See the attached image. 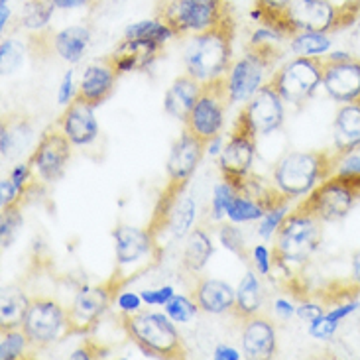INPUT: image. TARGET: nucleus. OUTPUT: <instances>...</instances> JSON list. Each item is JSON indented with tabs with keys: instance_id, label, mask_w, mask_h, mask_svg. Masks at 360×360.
I'll return each mask as SVG.
<instances>
[{
	"instance_id": "nucleus-1",
	"label": "nucleus",
	"mask_w": 360,
	"mask_h": 360,
	"mask_svg": "<svg viewBox=\"0 0 360 360\" xmlns=\"http://www.w3.org/2000/svg\"><path fill=\"white\" fill-rule=\"evenodd\" d=\"M233 58L231 18L214 28L193 34L184 51L185 71L201 83H211L226 75Z\"/></svg>"
},
{
	"instance_id": "nucleus-2",
	"label": "nucleus",
	"mask_w": 360,
	"mask_h": 360,
	"mask_svg": "<svg viewBox=\"0 0 360 360\" xmlns=\"http://www.w3.org/2000/svg\"><path fill=\"white\" fill-rule=\"evenodd\" d=\"M339 156L327 152H292L274 169L276 189L288 199L309 195L317 185L333 176Z\"/></svg>"
},
{
	"instance_id": "nucleus-3",
	"label": "nucleus",
	"mask_w": 360,
	"mask_h": 360,
	"mask_svg": "<svg viewBox=\"0 0 360 360\" xmlns=\"http://www.w3.org/2000/svg\"><path fill=\"white\" fill-rule=\"evenodd\" d=\"M122 325L128 337L146 352V356H160V359L185 356L181 337L166 311H138L132 315H122Z\"/></svg>"
},
{
	"instance_id": "nucleus-4",
	"label": "nucleus",
	"mask_w": 360,
	"mask_h": 360,
	"mask_svg": "<svg viewBox=\"0 0 360 360\" xmlns=\"http://www.w3.org/2000/svg\"><path fill=\"white\" fill-rule=\"evenodd\" d=\"M321 221L305 211L295 209L285 217V221L276 233L274 258L278 264H302L311 256L321 243Z\"/></svg>"
},
{
	"instance_id": "nucleus-5",
	"label": "nucleus",
	"mask_w": 360,
	"mask_h": 360,
	"mask_svg": "<svg viewBox=\"0 0 360 360\" xmlns=\"http://www.w3.org/2000/svg\"><path fill=\"white\" fill-rule=\"evenodd\" d=\"M160 16L176 36L201 34L229 20L223 0H164Z\"/></svg>"
},
{
	"instance_id": "nucleus-6",
	"label": "nucleus",
	"mask_w": 360,
	"mask_h": 360,
	"mask_svg": "<svg viewBox=\"0 0 360 360\" xmlns=\"http://www.w3.org/2000/svg\"><path fill=\"white\" fill-rule=\"evenodd\" d=\"M359 195L360 189L351 179L333 174L305 197L302 207L321 223H337L351 213Z\"/></svg>"
},
{
	"instance_id": "nucleus-7",
	"label": "nucleus",
	"mask_w": 360,
	"mask_h": 360,
	"mask_svg": "<svg viewBox=\"0 0 360 360\" xmlns=\"http://www.w3.org/2000/svg\"><path fill=\"white\" fill-rule=\"evenodd\" d=\"M22 331L26 333L30 345L36 349L48 347L58 342L61 337L69 335L68 309H63L58 302L48 297H36L30 300V305L24 319H22Z\"/></svg>"
},
{
	"instance_id": "nucleus-8",
	"label": "nucleus",
	"mask_w": 360,
	"mask_h": 360,
	"mask_svg": "<svg viewBox=\"0 0 360 360\" xmlns=\"http://www.w3.org/2000/svg\"><path fill=\"white\" fill-rule=\"evenodd\" d=\"M270 83L285 103L302 105L315 95V91L323 83V58L297 56L290 63H285Z\"/></svg>"
},
{
	"instance_id": "nucleus-9",
	"label": "nucleus",
	"mask_w": 360,
	"mask_h": 360,
	"mask_svg": "<svg viewBox=\"0 0 360 360\" xmlns=\"http://www.w3.org/2000/svg\"><path fill=\"white\" fill-rule=\"evenodd\" d=\"M256 138L258 134L254 132L250 122L243 115H238L233 132L219 156V169L223 174V179L231 181L236 189L240 187L250 172L254 156H256Z\"/></svg>"
},
{
	"instance_id": "nucleus-10",
	"label": "nucleus",
	"mask_w": 360,
	"mask_h": 360,
	"mask_svg": "<svg viewBox=\"0 0 360 360\" xmlns=\"http://www.w3.org/2000/svg\"><path fill=\"white\" fill-rule=\"evenodd\" d=\"M226 105H229V95H226L224 77L205 83L203 91L185 122V128L197 138H201L203 142H209L211 138L219 136L223 130Z\"/></svg>"
},
{
	"instance_id": "nucleus-11",
	"label": "nucleus",
	"mask_w": 360,
	"mask_h": 360,
	"mask_svg": "<svg viewBox=\"0 0 360 360\" xmlns=\"http://www.w3.org/2000/svg\"><path fill=\"white\" fill-rule=\"evenodd\" d=\"M276 53H264L250 49L246 56L236 59L224 75L229 105H246L264 85V75L274 63Z\"/></svg>"
},
{
	"instance_id": "nucleus-12",
	"label": "nucleus",
	"mask_w": 360,
	"mask_h": 360,
	"mask_svg": "<svg viewBox=\"0 0 360 360\" xmlns=\"http://www.w3.org/2000/svg\"><path fill=\"white\" fill-rule=\"evenodd\" d=\"M342 12L331 0H292L283 12V22L290 30V36L295 32H323L329 34L342 22Z\"/></svg>"
},
{
	"instance_id": "nucleus-13",
	"label": "nucleus",
	"mask_w": 360,
	"mask_h": 360,
	"mask_svg": "<svg viewBox=\"0 0 360 360\" xmlns=\"http://www.w3.org/2000/svg\"><path fill=\"white\" fill-rule=\"evenodd\" d=\"M71 158V140L63 130L51 128L39 138L38 146L30 158V166L44 184L59 181Z\"/></svg>"
},
{
	"instance_id": "nucleus-14",
	"label": "nucleus",
	"mask_w": 360,
	"mask_h": 360,
	"mask_svg": "<svg viewBox=\"0 0 360 360\" xmlns=\"http://www.w3.org/2000/svg\"><path fill=\"white\" fill-rule=\"evenodd\" d=\"M112 293H115V288L110 283L85 285L83 290H79L71 307L68 309L69 335H83L91 331L107 311Z\"/></svg>"
},
{
	"instance_id": "nucleus-15",
	"label": "nucleus",
	"mask_w": 360,
	"mask_h": 360,
	"mask_svg": "<svg viewBox=\"0 0 360 360\" xmlns=\"http://www.w3.org/2000/svg\"><path fill=\"white\" fill-rule=\"evenodd\" d=\"M283 103L285 101L276 91L272 83H266L244 105L240 115L250 122V127L254 128V132L258 136H268V134H272L274 130L282 127Z\"/></svg>"
},
{
	"instance_id": "nucleus-16",
	"label": "nucleus",
	"mask_w": 360,
	"mask_h": 360,
	"mask_svg": "<svg viewBox=\"0 0 360 360\" xmlns=\"http://www.w3.org/2000/svg\"><path fill=\"white\" fill-rule=\"evenodd\" d=\"M323 87L342 105L360 101V59L352 56L342 61L323 59Z\"/></svg>"
},
{
	"instance_id": "nucleus-17",
	"label": "nucleus",
	"mask_w": 360,
	"mask_h": 360,
	"mask_svg": "<svg viewBox=\"0 0 360 360\" xmlns=\"http://www.w3.org/2000/svg\"><path fill=\"white\" fill-rule=\"evenodd\" d=\"M205 152H207V142H203L201 138H197L185 128L181 136L176 140V144L172 146V152L167 158L166 172L169 184L187 185Z\"/></svg>"
},
{
	"instance_id": "nucleus-18",
	"label": "nucleus",
	"mask_w": 360,
	"mask_h": 360,
	"mask_svg": "<svg viewBox=\"0 0 360 360\" xmlns=\"http://www.w3.org/2000/svg\"><path fill=\"white\" fill-rule=\"evenodd\" d=\"M59 127L68 134L71 144H75V146H89V144H93L98 136L95 107L91 103H87L85 98L75 97L63 110L61 120H59Z\"/></svg>"
},
{
	"instance_id": "nucleus-19",
	"label": "nucleus",
	"mask_w": 360,
	"mask_h": 360,
	"mask_svg": "<svg viewBox=\"0 0 360 360\" xmlns=\"http://www.w3.org/2000/svg\"><path fill=\"white\" fill-rule=\"evenodd\" d=\"M115 238V254L118 266H130L146 258L156 246V236L150 233V229H138L130 224H120L112 233Z\"/></svg>"
},
{
	"instance_id": "nucleus-20",
	"label": "nucleus",
	"mask_w": 360,
	"mask_h": 360,
	"mask_svg": "<svg viewBox=\"0 0 360 360\" xmlns=\"http://www.w3.org/2000/svg\"><path fill=\"white\" fill-rule=\"evenodd\" d=\"M117 77L118 73L115 71L108 58H105L103 61H97V63H91L85 69L81 81H79L77 97L85 98L93 107L103 105L112 95Z\"/></svg>"
},
{
	"instance_id": "nucleus-21",
	"label": "nucleus",
	"mask_w": 360,
	"mask_h": 360,
	"mask_svg": "<svg viewBox=\"0 0 360 360\" xmlns=\"http://www.w3.org/2000/svg\"><path fill=\"white\" fill-rule=\"evenodd\" d=\"M278 349L276 327L268 317L254 315L244 319L243 329V351L248 359L268 360L272 359Z\"/></svg>"
},
{
	"instance_id": "nucleus-22",
	"label": "nucleus",
	"mask_w": 360,
	"mask_h": 360,
	"mask_svg": "<svg viewBox=\"0 0 360 360\" xmlns=\"http://www.w3.org/2000/svg\"><path fill=\"white\" fill-rule=\"evenodd\" d=\"M160 49L162 46L148 41V39L124 38V41L108 56V59L118 75H122V73L144 71L146 68H150L156 61Z\"/></svg>"
},
{
	"instance_id": "nucleus-23",
	"label": "nucleus",
	"mask_w": 360,
	"mask_h": 360,
	"mask_svg": "<svg viewBox=\"0 0 360 360\" xmlns=\"http://www.w3.org/2000/svg\"><path fill=\"white\" fill-rule=\"evenodd\" d=\"M203 91V83L197 81L195 77H191L189 73H185L181 77H177L172 87L166 91V97H164V110L166 115H169L176 120H181V122H187V118L193 110L197 98Z\"/></svg>"
},
{
	"instance_id": "nucleus-24",
	"label": "nucleus",
	"mask_w": 360,
	"mask_h": 360,
	"mask_svg": "<svg viewBox=\"0 0 360 360\" xmlns=\"http://www.w3.org/2000/svg\"><path fill=\"white\" fill-rule=\"evenodd\" d=\"M333 136L337 156H347L360 148V101L347 103L337 110Z\"/></svg>"
},
{
	"instance_id": "nucleus-25",
	"label": "nucleus",
	"mask_w": 360,
	"mask_h": 360,
	"mask_svg": "<svg viewBox=\"0 0 360 360\" xmlns=\"http://www.w3.org/2000/svg\"><path fill=\"white\" fill-rule=\"evenodd\" d=\"M195 302L201 311L221 315V313L233 311L234 302H236V290L223 280L205 278L195 288Z\"/></svg>"
},
{
	"instance_id": "nucleus-26",
	"label": "nucleus",
	"mask_w": 360,
	"mask_h": 360,
	"mask_svg": "<svg viewBox=\"0 0 360 360\" xmlns=\"http://www.w3.org/2000/svg\"><path fill=\"white\" fill-rule=\"evenodd\" d=\"M91 41V30L87 26H68L59 30L51 39V46L59 58L68 63H79Z\"/></svg>"
},
{
	"instance_id": "nucleus-27",
	"label": "nucleus",
	"mask_w": 360,
	"mask_h": 360,
	"mask_svg": "<svg viewBox=\"0 0 360 360\" xmlns=\"http://www.w3.org/2000/svg\"><path fill=\"white\" fill-rule=\"evenodd\" d=\"M264 292L258 276H254L252 272H248L244 276L238 288H236V302H234L233 313L234 317L238 319H248L258 315V311L262 309Z\"/></svg>"
},
{
	"instance_id": "nucleus-28",
	"label": "nucleus",
	"mask_w": 360,
	"mask_h": 360,
	"mask_svg": "<svg viewBox=\"0 0 360 360\" xmlns=\"http://www.w3.org/2000/svg\"><path fill=\"white\" fill-rule=\"evenodd\" d=\"M213 240L211 236L201 231V229H195L191 233L187 234V243H185L184 250V268L189 272H199L203 270L207 262L211 260L213 256Z\"/></svg>"
},
{
	"instance_id": "nucleus-29",
	"label": "nucleus",
	"mask_w": 360,
	"mask_h": 360,
	"mask_svg": "<svg viewBox=\"0 0 360 360\" xmlns=\"http://www.w3.org/2000/svg\"><path fill=\"white\" fill-rule=\"evenodd\" d=\"M32 140V127L28 120L20 118V120H4L0 127V154L2 158L18 156L20 152H24L22 148H26Z\"/></svg>"
},
{
	"instance_id": "nucleus-30",
	"label": "nucleus",
	"mask_w": 360,
	"mask_h": 360,
	"mask_svg": "<svg viewBox=\"0 0 360 360\" xmlns=\"http://www.w3.org/2000/svg\"><path fill=\"white\" fill-rule=\"evenodd\" d=\"M292 38V51L305 58H323L333 48V39L323 32H295Z\"/></svg>"
},
{
	"instance_id": "nucleus-31",
	"label": "nucleus",
	"mask_w": 360,
	"mask_h": 360,
	"mask_svg": "<svg viewBox=\"0 0 360 360\" xmlns=\"http://www.w3.org/2000/svg\"><path fill=\"white\" fill-rule=\"evenodd\" d=\"M174 36H176V32L169 28L162 18L140 20L134 24H128L127 30H124V38L148 39V41H154L158 46H164Z\"/></svg>"
},
{
	"instance_id": "nucleus-32",
	"label": "nucleus",
	"mask_w": 360,
	"mask_h": 360,
	"mask_svg": "<svg viewBox=\"0 0 360 360\" xmlns=\"http://www.w3.org/2000/svg\"><path fill=\"white\" fill-rule=\"evenodd\" d=\"M264 213H266V209L258 199H254L250 195H240V191H236L226 209V219L234 224L254 223V221H260Z\"/></svg>"
},
{
	"instance_id": "nucleus-33",
	"label": "nucleus",
	"mask_w": 360,
	"mask_h": 360,
	"mask_svg": "<svg viewBox=\"0 0 360 360\" xmlns=\"http://www.w3.org/2000/svg\"><path fill=\"white\" fill-rule=\"evenodd\" d=\"M30 300L22 292L16 290H4L2 293V303H0V323L2 329L10 327H20L24 313L28 309Z\"/></svg>"
},
{
	"instance_id": "nucleus-34",
	"label": "nucleus",
	"mask_w": 360,
	"mask_h": 360,
	"mask_svg": "<svg viewBox=\"0 0 360 360\" xmlns=\"http://www.w3.org/2000/svg\"><path fill=\"white\" fill-rule=\"evenodd\" d=\"M56 6L49 0H26L20 12V24L28 32H41L48 28Z\"/></svg>"
},
{
	"instance_id": "nucleus-35",
	"label": "nucleus",
	"mask_w": 360,
	"mask_h": 360,
	"mask_svg": "<svg viewBox=\"0 0 360 360\" xmlns=\"http://www.w3.org/2000/svg\"><path fill=\"white\" fill-rule=\"evenodd\" d=\"M28 347H32L26 337V333L22 331V327H10L2 329V339H0V360H16L22 359Z\"/></svg>"
},
{
	"instance_id": "nucleus-36",
	"label": "nucleus",
	"mask_w": 360,
	"mask_h": 360,
	"mask_svg": "<svg viewBox=\"0 0 360 360\" xmlns=\"http://www.w3.org/2000/svg\"><path fill=\"white\" fill-rule=\"evenodd\" d=\"M288 211H290V199L280 201V203H276L270 209H266L264 217L258 221V236H262L264 240L274 238V234L280 231L285 217L290 214Z\"/></svg>"
},
{
	"instance_id": "nucleus-37",
	"label": "nucleus",
	"mask_w": 360,
	"mask_h": 360,
	"mask_svg": "<svg viewBox=\"0 0 360 360\" xmlns=\"http://www.w3.org/2000/svg\"><path fill=\"white\" fill-rule=\"evenodd\" d=\"M24 224V219H22V213L14 207H8V209H2V221H0V243H2V248H8L12 246V243L16 240L20 229Z\"/></svg>"
},
{
	"instance_id": "nucleus-38",
	"label": "nucleus",
	"mask_w": 360,
	"mask_h": 360,
	"mask_svg": "<svg viewBox=\"0 0 360 360\" xmlns=\"http://www.w3.org/2000/svg\"><path fill=\"white\" fill-rule=\"evenodd\" d=\"M164 311L174 323H189L199 311V305H197V302H191L189 297L176 293L172 297V302L164 305Z\"/></svg>"
},
{
	"instance_id": "nucleus-39",
	"label": "nucleus",
	"mask_w": 360,
	"mask_h": 360,
	"mask_svg": "<svg viewBox=\"0 0 360 360\" xmlns=\"http://www.w3.org/2000/svg\"><path fill=\"white\" fill-rule=\"evenodd\" d=\"M24 61V48L16 39H4L0 44V68L4 75H12Z\"/></svg>"
},
{
	"instance_id": "nucleus-40",
	"label": "nucleus",
	"mask_w": 360,
	"mask_h": 360,
	"mask_svg": "<svg viewBox=\"0 0 360 360\" xmlns=\"http://www.w3.org/2000/svg\"><path fill=\"white\" fill-rule=\"evenodd\" d=\"M234 195H236V187L226 179H223V184L214 187L213 203H211V219L213 221H223L226 217V209H229V203L233 201Z\"/></svg>"
},
{
	"instance_id": "nucleus-41",
	"label": "nucleus",
	"mask_w": 360,
	"mask_h": 360,
	"mask_svg": "<svg viewBox=\"0 0 360 360\" xmlns=\"http://www.w3.org/2000/svg\"><path fill=\"white\" fill-rule=\"evenodd\" d=\"M219 240L223 244V248H226L229 252H233L234 256L246 260V244H244V236L240 233V229H236L233 224H223L219 231Z\"/></svg>"
},
{
	"instance_id": "nucleus-42",
	"label": "nucleus",
	"mask_w": 360,
	"mask_h": 360,
	"mask_svg": "<svg viewBox=\"0 0 360 360\" xmlns=\"http://www.w3.org/2000/svg\"><path fill=\"white\" fill-rule=\"evenodd\" d=\"M339 325H341V321H335L327 313H323L321 317H317L315 321L309 323V335L317 341H329L337 333Z\"/></svg>"
},
{
	"instance_id": "nucleus-43",
	"label": "nucleus",
	"mask_w": 360,
	"mask_h": 360,
	"mask_svg": "<svg viewBox=\"0 0 360 360\" xmlns=\"http://www.w3.org/2000/svg\"><path fill=\"white\" fill-rule=\"evenodd\" d=\"M335 176L347 177V179H360V156L359 154H347V156H339L337 166H335Z\"/></svg>"
},
{
	"instance_id": "nucleus-44",
	"label": "nucleus",
	"mask_w": 360,
	"mask_h": 360,
	"mask_svg": "<svg viewBox=\"0 0 360 360\" xmlns=\"http://www.w3.org/2000/svg\"><path fill=\"white\" fill-rule=\"evenodd\" d=\"M140 295H142L146 305H162L164 307L166 303L172 302V297L176 295V290L172 285H162L158 290H144Z\"/></svg>"
},
{
	"instance_id": "nucleus-45",
	"label": "nucleus",
	"mask_w": 360,
	"mask_h": 360,
	"mask_svg": "<svg viewBox=\"0 0 360 360\" xmlns=\"http://www.w3.org/2000/svg\"><path fill=\"white\" fill-rule=\"evenodd\" d=\"M75 97H77V89H75V73L69 69L68 73L63 75V79H61V85H59V93H58V103L59 105H63V107H68L69 103H71Z\"/></svg>"
},
{
	"instance_id": "nucleus-46",
	"label": "nucleus",
	"mask_w": 360,
	"mask_h": 360,
	"mask_svg": "<svg viewBox=\"0 0 360 360\" xmlns=\"http://www.w3.org/2000/svg\"><path fill=\"white\" fill-rule=\"evenodd\" d=\"M252 260L260 276H268V274L272 272V252L264 244H256L254 246Z\"/></svg>"
},
{
	"instance_id": "nucleus-47",
	"label": "nucleus",
	"mask_w": 360,
	"mask_h": 360,
	"mask_svg": "<svg viewBox=\"0 0 360 360\" xmlns=\"http://www.w3.org/2000/svg\"><path fill=\"white\" fill-rule=\"evenodd\" d=\"M142 303H144L142 295H138L134 292H122L118 293L117 297L118 309L124 313V315H132V313L140 311L142 309Z\"/></svg>"
},
{
	"instance_id": "nucleus-48",
	"label": "nucleus",
	"mask_w": 360,
	"mask_h": 360,
	"mask_svg": "<svg viewBox=\"0 0 360 360\" xmlns=\"http://www.w3.org/2000/svg\"><path fill=\"white\" fill-rule=\"evenodd\" d=\"M20 191L16 185L12 184V179L10 177H4L2 181H0V205H2V209H8V207H14L16 201H18Z\"/></svg>"
},
{
	"instance_id": "nucleus-49",
	"label": "nucleus",
	"mask_w": 360,
	"mask_h": 360,
	"mask_svg": "<svg viewBox=\"0 0 360 360\" xmlns=\"http://www.w3.org/2000/svg\"><path fill=\"white\" fill-rule=\"evenodd\" d=\"M10 179H12V184L18 187L20 193H24L26 191V187L30 184V177H32V166L30 164H16V166L10 169Z\"/></svg>"
},
{
	"instance_id": "nucleus-50",
	"label": "nucleus",
	"mask_w": 360,
	"mask_h": 360,
	"mask_svg": "<svg viewBox=\"0 0 360 360\" xmlns=\"http://www.w3.org/2000/svg\"><path fill=\"white\" fill-rule=\"evenodd\" d=\"M323 307L319 303H313V302H303L302 305H297V309H295V315L305 323H311L315 321L317 317H321L323 315Z\"/></svg>"
},
{
	"instance_id": "nucleus-51",
	"label": "nucleus",
	"mask_w": 360,
	"mask_h": 360,
	"mask_svg": "<svg viewBox=\"0 0 360 360\" xmlns=\"http://www.w3.org/2000/svg\"><path fill=\"white\" fill-rule=\"evenodd\" d=\"M360 307V302H349V303H342V305H337V307H333L331 311L327 313L331 319H335V321H342V319H347L349 315H352V313L356 311Z\"/></svg>"
},
{
	"instance_id": "nucleus-52",
	"label": "nucleus",
	"mask_w": 360,
	"mask_h": 360,
	"mask_svg": "<svg viewBox=\"0 0 360 360\" xmlns=\"http://www.w3.org/2000/svg\"><path fill=\"white\" fill-rule=\"evenodd\" d=\"M295 309L297 307H293V303H290L288 300H282V297L274 302V311L282 319H292L293 315H295Z\"/></svg>"
},
{
	"instance_id": "nucleus-53",
	"label": "nucleus",
	"mask_w": 360,
	"mask_h": 360,
	"mask_svg": "<svg viewBox=\"0 0 360 360\" xmlns=\"http://www.w3.org/2000/svg\"><path fill=\"white\" fill-rule=\"evenodd\" d=\"M214 360H240V352L233 349V347H226V345H221L217 347L213 352Z\"/></svg>"
},
{
	"instance_id": "nucleus-54",
	"label": "nucleus",
	"mask_w": 360,
	"mask_h": 360,
	"mask_svg": "<svg viewBox=\"0 0 360 360\" xmlns=\"http://www.w3.org/2000/svg\"><path fill=\"white\" fill-rule=\"evenodd\" d=\"M49 2L59 10H75L91 4V0H49Z\"/></svg>"
},
{
	"instance_id": "nucleus-55",
	"label": "nucleus",
	"mask_w": 360,
	"mask_h": 360,
	"mask_svg": "<svg viewBox=\"0 0 360 360\" xmlns=\"http://www.w3.org/2000/svg\"><path fill=\"white\" fill-rule=\"evenodd\" d=\"M207 152H209L211 156H221V152H223V138H221V134L211 138V140L207 142Z\"/></svg>"
},
{
	"instance_id": "nucleus-56",
	"label": "nucleus",
	"mask_w": 360,
	"mask_h": 360,
	"mask_svg": "<svg viewBox=\"0 0 360 360\" xmlns=\"http://www.w3.org/2000/svg\"><path fill=\"white\" fill-rule=\"evenodd\" d=\"M351 268H352V282L356 283V285L360 288V250L359 252L352 254Z\"/></svg>"
},
{
	"instance_id": "nucleus-57",
	"label": "nucleus",
	"mask_w": 360,
	"mask_h": 360,
	"mask_svg": "<svg viewBox=\"0 0 360 360\" xmlns=\"http://www.w3.org/2000/svg\"><path fill=\"white\" fill-rule=\"evenodd\" d=\"M10 16H12V10H10L8 4H0V30H2V32L8 26Z\"/></svg>"
},
{
	"instance_id": "nucleus-58",
	"label": "nucleus",
	"mask_w": 360,
	"mask_h": 360,
	"mask_svg": "<svg viewBox=\"0 0 360 360\" xmlns=\"http://www.w3.org/2000/svg\"><path fill=\"white\" fill-rule=\"evenodd\" d=\"M93 354H95V352L91 351V349H77V351H73V354H69V359L71 360H89V359H93Z\"/></svg>"
},
{
	"instance_id": "nucleus-59",
	"label": "nucleus",
	"mask_w": 360,
	"mask_h": 360,
	"mask_svg": "<svg viewBox=\"0 0 360 360\" xmlns=\"http://www.w3.org/2000/svg\"><path fill=\"white\" fill-rule=\"evenodd\" d=\"M10 0H0V4H8Z\"/></svg>"
}]
</instances>
